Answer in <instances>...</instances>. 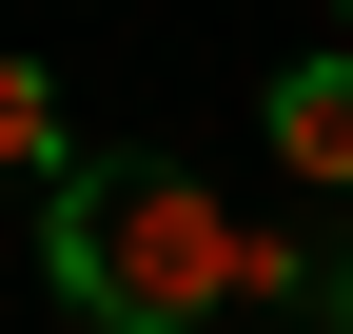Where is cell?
Returning <instances> with one entry per match:
<instances>
[{"instance_id": "cell-1", "label": "cell", "mask_w": 353, "mask_h": 334, "mask_svg": "<svg viewBox=\"0 0 353 334\" xmlns=\"http://www.w3.org/2000/svg\"><path fill=\"white\" fill-rule=\"evenodd\" d=\"M39 275L99 334H216L275 295V217L216 197L196 157H79V177H39Z\"/></svg>"}, {"instance_id": "cell-4", "label": "cell", "mask_w": 353, "mask_h": 334, "mask_svg": "<svg viewBox=\"0 0 353 334\" xmlns=\"http://www.w3.org/2000/svg\"><path fill=\"white\" fill-rule=\"evenodd\" d=\"M334 20H353V0H334Z\"/></svg>"}, {"instance_id": "cell-2", "label": "cell", "mask_w": 353, "mask_h": 334, "mask_svg": "<svg viewBox=\"0 0 353 334\" xmlns=\"http://www.w3.org/2000/svg\"><path fill=\"white\" fill-rule=\"evenodd\" d=\"M255 138H275L294 197H353V39H334V59H294L275 99H255Z\"/></svg>"}, {"instance_id": "cell-3", "label": "cell", "mask_w": 353, "mask_h": 334, "mask_svg": "<svg viewBox=\"0 0 353 334\" xmlns=\"http://www.w3.org/2000/svg\"><path fill=\"white\" fill-rule=\"evenodd\" d=\"M0 177H79V118H59V79L0 39Z\"/></svg>"}]
</instances>
